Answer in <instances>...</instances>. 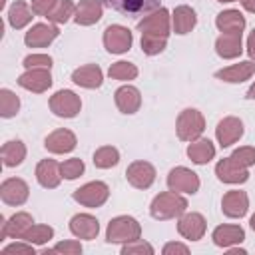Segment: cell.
<instances>
[{
    "label": "cell",
    "instance_id": "43",
    "mask_svg": "<svg viewBox=\"0 0 255 255\" xmlns=\"http://www.w3.org/2000/svg\"><path fill=\"white\" fill-rule=\"evenodd\" d=\"M56 0H32V12L38 14V16H48L54 8H56Z\"/></svg>",
    "mask_w": 255,
    "mask_h": 255
},
{
    "label": "cell",
    "instance_id": "39",
    "mask_svg": "<svg viewBox=\"0 0 255 255\" xmlns=\"http://www.w3.org/2000/svg\"><path fill=\"white\" fill-rule=\"evenodd\" d=\"M82 171H84V161L78 157H72L62 163V175L66 179H76L78 175H82Z\"/></svg>",
    "mask_w": 255,
    "mask_h": 255
},
{
    "label": "cell",
    "instance_id": "6",
    "mask_svg": "<svg viewBox=\"0 0 255 255\" xmlns=\"http://www.w3.org/2000/svg\"><path fill=\"white\" fill-rule=\"evenodd\" d=\"M104 4L124 16H141L159 6V0H104Z\"/></svg>",
    "mask_w": 255,
    "mask_h": 255
},
{
    "label": "cell",
    "instance_id": "13",
    "mask_svg": "<svg viewBox=\"0 0 255 255\" xmlns=\"http://www.w3.org/2000/svg\"><path fill=\"white\" fill-rule=\"evenodd\" d=\"M0 195H2V201L8 203V205H20L28 199V185L22 181V179H6L0 187Z\"/></svg>",
    "mask_w": 255,
    "mask_h": 255
},
{
    "label": "cell",
    "instance_id": "3",
    "mask_svg": "<svg viewBox=\"0 0 255 255\" xmlns=\"http://www.w3.org/2000/svg\"><path fill=\"white\" fill-rule=\"evenodd\" d=\"M139 233H141V227L139 223L133 219V217H128V215H122V217H116L110 221L108 225V241L110 243H122V241H135L139 239Z\"/></svg>",
    "mask_w": 255,
    "mask_h": 255
},
{
    "label": "cell",
    "instance_id": "22",
    "mask_svg": "<svg viewBox=\"0 0 255 255\" xmlns=\"http://www.w3.org/2000/svg\"><path fill=\"white\" fill-rule=\"evenodd\" d=\"M251 74H255V64H253V62H239V64H233V66H229V68H225V70L215 72V78H219V80H223V82L235 84V82L247 80Z\"/></svg>",
    "mask_w": 255,
    "mask_h": 255
},
{
    "label": "cell",
    "instance_id": "41",
    "mask_svg": "<svg viewBox=\"0 0 255 255\" xmlns=\"http://www.w3.org/2000/svg\"><path fill=\"white\" fill-rule=\"evenodd\" d=\"M133 253H153V247L141 239H135V241H129L124 249H122V255H133Z\"/></svg>",
    "mask_w": 255,
    "mask_h": 255
},
{
    "label": "cell",
    "instance_id": "38",
    "mask_svg": "<svg viewBox=\"0 0 255 255\" xmlns=\"http://www.w3.org/2000/svg\"><path fill=\"white\" fill-rule=\"evenodd\" d=\"M231 159L241 167H249L255 163V149L253 147H239L231 153Z\"/></svg>",
    "mask_w": 255,
    "mask_h": 255
},
{
    "label": "cell",
    "instance_id": "40",
    "mask_svg": "<svg viewBox=\"0 0 255 255\" xmlns=\"http://www.w3.org/2000/svg\"><path fill=\"white\" fill-rule=\"evenodd\" d=\"M48 253H66V255H78V253H82V245L78 243V241H64V243H58L54 249H46L44 251V255H48Z\"/></svg>",
    "mask_w": 255,
    "mask_h": 255
},
{
    "label": "cell",
    "instance_id": "16",
    "mask_svg": "<svg viewBox=\"0 0 255 255\" xmlns=\"http://www.w3.org/2000/svg\"><path fill=\"white\" fill-rule=\"evenodd\" d=\"M215 133H217L219 143H221L223 147H227V145L235 143V141L243 135V124H241V120H237V118H225V120L219 122Z\"/></svg>",
    "mask_w": 255,
    "mask_h": 255
},
{
    "label": "cell",
    "instance_id": "37",
    "mask_svg": "<svg viewBox=\"0 0 255 255\" xmlns=\"http://www.w3.org/2000/svg\"><path fill=\"white\" fill-rule=\"evenodd\" d=\"M108 74L110 78H116V80H133L137 76V68L128 62H116L110 66Z\"/></svg>",
    "mask_w": 255,
    "mask_h": 255
},
{
    "label": "cell",
    "instance_id": "21",
    "mask_svg": "<svg viewBox=\"0 0 255 255\" xmlns=\"http://www.w3.org/2000/svg\"><path fill=\"white\" fill-rule=\"evenodd\" d=\"M58 36V28L56 26H48V24H36L24 38L26 46L30 48H40V46H48L54 38Z\"/></svg>",
    "mask_w": 255,
    "mask_h": 255
},
{
    "label": "cell",
    "instance_id": "24",
    "mask_svg": "<svg viewBox=\"0 0 255 255\" xmlns=\"http://www.w3.org/2000/svg\"><path fill=\"white\" fill-rule=\"evenodd\" d=\"M72 80L84 88H100L102 86V70L96 64H88V66L78 68L72 74Z\"/></svg>",
    "mask_w": 255,
    "mask_h": 255
},
{
    "label": "cell",
    "instance_id": "26",
    "mask_svg": "<svg viewBox=\"0 0 255 255\" xmlns=\"http://www.w3.org/2000/svg\"><path fill=\"white\" fill-rule=\"evenodd\" d=\"M245 239V231L239 225H221L213 231V243L219 247H229L233 243H241Z\"/></svg>",
    "mask_w": 255,
    "mask_h": 255
},
{
    "label": "cell",
    "instance_id": "8",
    "mask_svg": "<svg viewBox=\"0 0 255 255\" xmlns=\"http://www.w3.org/2000/svg\"><path fill=\"white\" fill-rule=\"evenodd\" d=\"M106 50L112 54H124L131 46V32L124 26H108L104 32Z\"/></svg>",
    "mask_w": 255,
    "mask_h": 255
},
{
    "label": "cell",
    "instance_id": "30",
    "mask_svg": "<svg viewBox=\"0 0 255 255\" xmlns=\"http://www.w3.org/2000/svg\"><path fill=\"white\" fill-rule=\"evenodd\" d=\"M187 155L195 163H207L215 155V147H213V143L209 139H199V141H195V143H191L187 147Z\"/></svg>",
    "mask_w": 255,
    "mask_h": 255
},
{
    "label": "cell",
    "instance_id": "49",
    "mask_svg": "<svg viewBox=\"0 0 255 255\" xmlns=\"http://www.w3.org/2000/svg\"><path fill=\"white\" fill-rule=\"evenodd\" d=\"M249 225H251V229L255 231V213H253V217H251V221H249Z\"/></svg>",
    "mask_w": 255,
    "mask_h": 255
},
{
    "label": "cell",
    "instance_id": "20",
    "mask_svg": "<svg viewBox=\"0 0 255 255\" xmlns=\"http://www.w3.org/2000/svg\"><path fill=\"white\" fill-rule=\"evenodd\" d=\"M36 177H38L40 185L56 187L62 177V165H58L54 159H42L36 167Z\"/></svg>",
    "mask_w": 255,
    "mask_h": 255
},
{
    "label": "cell",
    "instance_id": "1",
    "mask_svg": "<svg viewBox=\"0 0 255 255\" xmlns=\"http://www.w3.org/2000/svg\"><path fill=\"white\" fill-rule=\"evenodd\" d=\"M141 32V50L149 56L159 54L165 48L167 32H169V14L165 8H159V12L143 18L137 24Z\"/></svg>",
    "mask_w": 255,
    "mask_h": 255
},
{
    "label": "cell",
    "instance_id": "31",
    "mask_svg": "<svg viewBox=\"0 0 255 255\" xmlns=\"http://www.w3.org/2000/svg\"><path fill=\"white\" fill-rule=\"evenodd\" d=\"M0 153H2L4 165L14 167V165L22 163V159H24V155H26V147H24L22 141H8V143H4V147H2Z\"/></svg>",
    "mask_w": 255,
    "mask_h": 255
},
{
    "label": "cell",
    "instance_id": "7",
    "mask_svg": "<svg viewBox=\"0 0 255 255\" xmlns=\"http://www.w3.org/2000/svg\"><path fill=\"white\" fill-rule=\"evenodd\" d=\"M108 193H110V189H108L106 183L92 181V183H86L84 187L76 189L74 191V199L80 201L86 207H98V205H102L108 199Z\"/></svg>",
    "mask_w": 255,
    "mask_h": 255
},
{
    "label": "cell",
    "instance_id": "17",
    "mask_svg": "<svg viewBox=\"0 0 255 255\" xmlns=\"http://www.w3.org/2000/svg\"><path fill=\"white\" fill-rule=\"evenodd\" d=\"M70 231L80 237V239H94L100 231V225H98V219L88 215V213H82V215H76L72 217L70 221Z\"/></svg>",
    "mask_w": 255,
    "mask_h": 255
},
{
    "label": "cell",
    "instance_id": "10",
    "mask_svg": "<svg viewBox=\"0 0 255 255\" xmlns=\"http://www.w3.org/2000/svg\"><path fill=\"white\" fill-rule=\"evenodd\" d=\"M48 70L50 68H32V70H28L26 74H22L18 78V84L26 90H32V92L40 94V92H44L52 86V76H50Z\"/></svg>",
    "mask_w": 255,
    "mask_h": 255
},
{
    "label": "cell",
    "instance_id": "25",
    "mask_svg": "<svg viewBox=\"0 0 255 255\" xmlns=\"http://www.w3.org/2000/svg\"><path fill=\"white\" fill-rule=\"evenodd\" d=\"M102 18V4L100 0H82L76 8V22L82 26H90Z\"/></svg>",
    "mask_w": 255,
    "mask_h": 255
},
{
    "label": "cell",
    "instance_id": "5",
    "mask_svg": "<svg viewBox=\"0 0 255 255\" xmlns=\"http://www.w3.org/2000/svg\"><path fill=\"white\" fill-rule=\"evenodd\" d=\"M80 98L70 90H60L50 98V110L60 118H74L80 112Z\"/></svg>",
    "mask_w": 255,
    "mask_h": 255
},
{
    "label": "cell",
    "instance_id": "4",
    "mask_svg": "<svg viewBox=\"0 0 255 255\" xmlns=\"http://www.w3.org/2000/svg\"><path fill=\"white\" fill-rule=\"evenodd\" d=\"M205 129L203 116L197 110H183L177 118V135L183 141H193Z\"/></svg>",
    "mask_w": 255,
    "mask_h": 255
},
{
    "label": "cell",
    "instance_id": "42",
    "mask_svg": "<svg viewBox=\"0 0 255 255\" xmlns=\"http://www.w3.org/2000/svg\"><path fill=\"white\" fill-rule=\"evenodd\" d=\"M24 66L28 70H32V68H50L52 66V58L46 56V54H32V56L24 58Z\"/></svg>",
    "mask_w": 255,
    "mask_h": 255
},
{
    "label": "cell",
    "instance_id": "19",
    "mask_svg": "<svg viewBox=\"0 0 255 255\" xmlns=\"http://www.w3.org/2000/svg\"><path fill=\"white\" fill-rule=\"evenodd\" d=\"M215 50L221 58H237L241 54V32H223L215 42Z\"/></svg>",
    "mask_w": 255,
    "mask_h": 255
},
{
    "label": "cell",
    "instance_id": "12",
    "mask_svg": "<svg viewBox=\"0 0 255 255\" xmlns=\"http://www.w3.org/2000/svg\"><path fill=\"white\" fill-rule=\"evenodd\" d=\"M215 173H217V177H219L221 181H225V183H243V181H247V177H249L247 167L237 165L231 157L221 159V161L215 165Z\"/></svg>",
    "mask_w": 255,
    "mask_h": 255
},
{
    "label": "cell",
    "instance_id": "48",
    "mask_svg": "<svg viewBox=\"0 0 255 255\" xmlns=\"http://www.w3.org/2000/svg\"><path fill=\"white\" fill-rule=\"evenodd\" d=\"M247 98H249V100H255V84L247 90Z\"/></svg>",
    "mask_w": 255,
    "mask_h": 255
},
{
    "label": "cell",
    "instance_id": "14",
    "mask_svg": "<svg viewBox=\"0 0 255 255\" xmlns=\"http://www.w3.org/2000/svg\"><path fill=\"white\" fill-rule=\"evenodd\" d=\"M247 205H249L247 195H245V191H239V189L227 191L221 201V209L227 217H243L247 211Z\"/></svg>",
    "mask_w": 255,
    "mask_h": 255
},
{
    "label": "cell",
    "instance_id": "2",
    "mask_svg": "<svg viewBox=\"0 0 255 255\" xmlns=\"http://www.w3.org/2000/svg\"><path fill=\"white\" fill-rule=\"evenodd\" d=\"M185 207H187V201L181 195H177L175 191H165L151 201L149 213L155 219H171L175 215H181Z\"/></svg>",
    "mask_w": 255,
    "mask_h": 255
},
{
    "label": "cell",
    "instance_id": "44",
    "mask_svg": "<svg viewBox=\"0 0 255 255\" xmlns=\"http://www.w3.org/2000/svg\"><path fill=\"white\" fill-rule=\"evenodd\" d=\"M12 253H24V255H34V247L32 245H22V243H14L2 249V255H12Z\"/></svg>",
    "mask_w": 255,
    "mask_h": 255
},
{
    "label": "cell",
    "instance_id": "23",
    "mask_svg": "<svg viewBox=\"0 0 255 255\" xmlns=\"http://www.w3.org/2000/svg\"><path fill=\"white\" fill-rule=\"evenodd\" d=\"M141 104V98H139V92L133 88V86H122L118 92H116V106L124 112V114H133L137 112Z\"/></svg>",
    "mask_w": 255,
    "mask_h": 255
},
{
    "label": "cell",
    "instance_id": "32",
    "mask_svg": "<svg viewBox=\"0 0 255 255\" xmlns=\"http://www.w3.org/2000/svg\"><path fill=\"white\" fill-rule=\"evenodd\" d=\"M32 14H34V12L28 10L26 2L18 0V2L12 4L10 12H8V20H10V24H12L14 28H22V26H26V24L32 20Z\"/></svg>",
    "mask_w": 255,
    "mask_h": 255
},
{
    "label": "cell",
    "instance_id": "33",
    "mask_svg": "<svg viewBox=\"0 0 255 255\" xmlns=\"http://www.w3.org/2000/svg\"><path fill=\"white\" fill-rule=\"evenodd\" d=\"M52 235H54V229L48 225H30L20 239H24L26 243H38L40 245V243H46L48 239H52Z\"/></svg>",
    "mask_w": 255,
    "mask_h": 255
},
{
    "label": "cell",
    "instance_id": "11",
    "mask_svg": "<svg viewBox=\"0 0 255 255\" xmlns=\"http://www.w3.org/2000/svg\"><path fill=\"white\" fill-rule=\"evenodd\" d=\"M126 177H128V181H129L133 187L145 189V187H149V185L153 183V179H155V169H153V165H149L147 161H135V163H131V165L128 167Z\"/></svg>",
    "mask_w": 255,
    "mask_h": 255
},
{
    "label": "cell",
    "instance_id": "35",
    "mask_svg": "<svg viewBox=\"0 0 255 255\" xmlns=\"http://www.w3.org/2000/svg\"><path fill=\"white\" fill-rule=\"evenodd\" d=\"M20 108V100L10 92V90H2L0 92V116L2 118H12Z\"/></svg>",
    "mask_w": 255,
    "mask_h": 255
},
{
    "label": "cell",
    "instance_id": "29",
    "mask_svg": "<svg viewBox=\"0 0 255 255\" xmlns=\"http://www.w3.org/2000/svg\"><path fill=\"white\" fill-rule=\"evenodd\" d=\"M195 22H197L195 12L189 6H177L175 8V12H173V30L177 34H187L195 26Z\"/></svg>",
    "mask_w": 255,
    "mask_h": 255
},
{
    "label": "cell",
    "instance_id": "27",
    "mask_svg": "<svg viewBox=\"0 0 255 255\" xmlns=\"http://www.w3.org/2000/svg\"><path fill=\"white\" fill-rule=\"evenodd\" d=\"M215 24L221 32H241L245 26V18L237 10H225L215 18Z\"/></svg>",
    "mask_w": 255,
    "mask_h": 255
},
{
    "label": "cell",
    "instance_id": "18",
    "mask_svg": "<svg viewBox=\"0 0 255 255\" xmlns=\"http://www.w3.org/2000/svg\"><path fill=\"white\" fill-rule=\"evenodd\" d=\"M44 145H46V149H50L54 153H66L76 147V135L70 129H56L54 133H50L46 137Z\"/></svg>",
    "mask_w": 255,
    "mask_h": 255
},
{
    "label": "cell",
    "instance_id": "28",
    "mask_svg": "<svg viewBox=\"0 0 255 255\" xmlns=\"http://www.w3.org/2000/svg\"><path fill=\"white\" fill-rule=\"evenodd\" d=\"M32 225V217L28 213H16L14 217H10L8 223H4L2 227V239L4 237H22L24 231Z\"/></svg>",
    "mask_w": 255,
    "mask_h": 255
},
{
    "label": "cell",
    "instance_id": "36",
    "mask_svg": "<svg viewBox=\"0 0 255 255\" xmlns=\"http://www.w3.org/2000/svg\"><path fill=\"white\" fill-rule=\"evenodd\" d=\"M74 10H76V6H74L72 0H62L60 4H56V8H54L46 18L52 20V22H56V24H64V22H68V18L74 14Z\"/></svg>",
    "mask_w": 255,
    "mask_h": 255
},
{
    "label": "cell",
    "instance_id": "46",
    "mask_svg": "<svg viewBox=\"0 0 255 255\" xmlns=\"http://www.w3.org/2000/svg\"><path fill=\"white\" fill-rule=\"evenodd\" d=\"M247 52H249V56L255 60V30L249 34V40H247Z\"/></svg>",
    "mask_w": 255,
    "mask_h": 255
},
{
    "label": "cell",
    "instance_id": "47",
    "mask_svg": "<svg viewBox=\"0 0 255 255\" xmlns=\"http://www.w3.org/2000/svg\"><path fill=\"white\" fill-rule=\"evenodd\" d=\"M241 4H243V8H245V10L255 12V0H241Z\"/></svg>",
    "mask_w": 255,
    "mask_h": 255
},
{
    "label": "cell",
    "instance_id": "15",
    "mask_svg": "<svg viewBox=\"0 0 255 255\" xmlns=\"http://www.w3.org/2000/svg\"><path fill=\"white\" fill-rule=\"evenodd\" d=\"M177 231L185 237V239H191V241H197L203 237L205 233V219L199 215V213H187L179 219L177 223Z\"/></svg>",
    "mask_w": 255,
    "mask_h": 255
},
{
    "label": "cell",
    "instance_id": "50",
    "mask_svg": "<svg viewBox=\"0 0 255 255\" xmlns=\"http://www.w3.org/2000/svg\"><path fill=\"white\" fill-rule=\"evenodd\" d=\"M219 2H233V0H219Z\"/></svg>",
    "mask_w": 255,
    "mask_h": 255
},
{
    "label": "cell",
    "instance_id": "34",
    "mask_svg": "<svg viewBox=\"0 0 255 255\" xmlns=\"http://www.w3.org/2000/svg\"><path fill=\"white\" fill-rule=\"evenodd\" d=\"M118 161H120V153H118V149H116V147H112V145L100 147V149L94 153V163H96V167L106 169V167L116 165Z\"/></svg>",
    "mask_w": 255,
    "mask_h": 255
},
{
    "label": "cell",
    "instance_id": "45",
    "mask_svg": "<svg viewBox=\"0 0 255 255\" xmlns=\"http://www.w3.org/2000/svg\"><path fill=\"white\" fill-rule=\"evenodd\" d=\"M163 253L169 255V253H187V247L185 245H179V243H167L163 247Z\"/></svg>",
    "mask_w": 255,
    "mask_h": 255
},
{
    "label": "cell",
    "instance_id": "9",
    "mask_svg": "<svg viewBox=\"0 0 255 255\" xmlns=\"http://www.w3.org/2000/svg\"><path fill=\"white\" fill-rule=\"evenodd\" d=\"M167 185L171 191H183V193H195L199 189V179L191 169L175 167L167 175Z\"/></svg>",
    "mask_w": 255,
    "mask_h": 255
}]
</instances>
